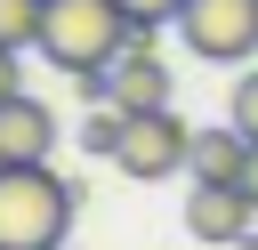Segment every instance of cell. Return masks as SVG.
<instances>
[{"label": "cell", "mask_w": 258, "mask_h": 250, "mask_svg": "<svg viewBox=\"0 0 258 250\" xmlns=\"http://www.w3.org/2000/svg\"><path fill=\"white\" fill-rule=\"evenodd\" d=\"M177 40L202 65H242V56H258V0H185Z\"/></svg>", "instance_id": "obj_4"}, {"label": "cell", "mask_w": 258, "mask_h": 250, "mask_svg": "<svg viewBox=\"0 0 258 250\" xmlns=\"http://www.w3.org/2000/svg\"><path fill=\"white\" fill-rule=\"evenodd\" d=\"M145 32L129 24L121 0H48V24H40V56L64 65V73H105L121 48H137Z\"/></svg>", "instance_id": "obj_2"}, {"label": "cell", "mask_w": 258, "mask_h": 250, "mask_svg": "<svg viewBox=\"0 0 258 250\" xmlns=\"http://www.w3.org/2000/svg\"><path fill=\"white\" fill-rule=\"evenodd\" d=\"M121 137H129V113H121V105H89V121H81V153L113 161V153H121Z\"/></svg>", "instance_id": "obj_10"}, {"label": "cell", "mask_w": 258, "mask_h": 250, "mask_svg": "<svg viewBox=\"0 0 258 250\" xmlns=\"http://www.w3.org/2000/svg\"><path fill=\"white\" fill-rule=\"evenodd\" d=\"M169 97H177V81H169V65L153 56V32L105 65V105H121V113H169Z\"/></svg>", "instance_id": "obj_5"}, {"label": "cell", "mask_w": 258, "mask_h": 250, "mask_svg": "<svg viewBox=\"0 0 258 250\" xmlns=\"http://www.w3.org/2000/svg\"><path fill=\"white\" fill-rule=\"evenodd\" d=\"M8 97H24V65H16L8 48H0V105H8Z\"/></svg>", "instance_id": "obj_13"}, {"label": "cell", "mask_w": 258, "mask_h": 250, "mask_svg": "<svg viewBox=\"0 0 258 250\" xmlns=\"http://www.w3.org/2000/svg\"><path fill=\"white\" fill-rule=\"evenodd\" d=\"M121 8H129V24H137V32H153V24H177V16H185V0H121Z\"/></svg>", "instance_id": "obj_12"}, {"label": "cell", "mask_w": 258, "mask_h": 250, "mask_svg": "<svg viewBox=\"0 0 258 250\" xmlns=\"http://www.w3.org/2000/svg\"><path fill=\"white\" fill-rule=\"evenodd\" d=\"M185 234L234 250V242L258 234V202H250L242 185H194V194H185Z\"/></svg>", "instance_id": "obj_6"}, {"label": "cell", "mask_w": 258, "mask_h": 250, "mask_svg": "<svg viewBox=\"0 0 258 250\" xmlns=\"http://www.w3.org/2000/svg\"><path fill=\"white\" fill-rule=\"evenodd\" d=\"M40 24H48V0H0V48L8 56L40 48Z\"/></svg>", "instance_id": "obj_9"}, {"label": "cell", "mask_w": 258, "mask_h": 250, "mask_svg": "<svg viewBox=\"0 0 258 250\" xmlns=\"http://www.w3.org/2000/svg\"><path fill=\"white\" fill-rule=\"evenodd\" d=\"M194 185H242V169H250V137L226 121V129H194Z\"/></svg>", "instance_id": "obj_8"}, {"label": "cell", "mask_w": 258, "mask_h": 250, "mask_svg": "<svg viewBox=\"0 0 258 250\" xmlns=\"http://www.w3.org/2000/svg\"><path fill=\"white\" fill-rule=\"evenodd\" d=\"M242 194L258 202V145H250V169H242Z\"/></svg>", "instance_id": "obj_14"}, {"label": "cell", "mask_w": 258, "mask_h": 250, "mask_svg": "<svg viewBox=\"0 0 258 250\" xmlns=\"http://www.w3.org/2000/svg\"><path fill=\"white\" fill-rule=\"evenodd\" d=\"M226 121H234V129H242V137L258 145V65H250V73L234 81V97H226Z\"/></svg>", "instance_id": "obj_11"}, {"label": "cell", "mask_w": 258, "mask_h": 250, "mask_svg": "<svg viewBox=\"0 0 258 250\" xmlns=\"http://www.w3.org/2000/svg\"><path fill=\"white\" fill-rule=\"evenodd\" d=\"M234 250H258V234H250V242H234Z\"/></svg>", "instance_id": "obj_15"}, {"label": "cell", "mask_w": 258, "mask_h": 250, "mask_svg": "<svg viewBox=\"0 0 258 250\" xmlns=\"http://www.w3.org/2000/svg\"><path fill=\"white\" fill-rule=\"evenodd\" d=\"M56 153V113L40 97H8L0 105V169H32Z\"/></svg>", "instance_id": "obj_7"}, {"label": "cell", "mask_w": 258, "mask_h": 250, "mask_svg": "<svg viewBox=\"0 0 258 250\" xmlns=\"http://www.w3.org/2000/svg\"><path fill=\"white\" fill-rule=\"evenodd\" d=\"M73 210H81V185L56 177L48 161L0 169V250H56L73 234Z\"/></svg>", "instance_id": "obj_1"}, {"label": "cell", "mask_w": 258, "mask_h": 250, "mask_svg": "<svg viewBox=\"0 0 258 250\" xmlns=\"http://www.w3.org/2000/svg\"><path fill=\"white\" fill-rule=\"evenodd\" d=\"M185 161H194V121H177V105H169V113H129V137H121V153H113L121 177L161 185V177H177Z\"/></svg>", "instance_id": "obj_3"}]
</instances>
